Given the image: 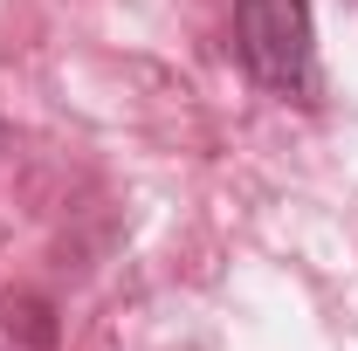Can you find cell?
Instances as JSON below:
<instances>
[{"instance_id":"6da1fadb","label":"cell","mask_w":358,"mask_h":351,"mask_svg":"<svg viewBox=\"0 0 358 351\" xmlns=\"http://www.w3.org/2000/svg\"><path fill=\"white\" fill-rule=\"evenodd\" d=\"M234 55L248 62V76L282 96H310L317 89V28L310 0H241L234 7Z\"/></svg>"},{"instance_id":"7a4b0ae2","label":"cell","mask_w":358,"mask_h":351,"mask_svg":"<svg viewBox=\"0 0 358 351\" xmlns=\"http://www.w3.org/2000/svg\"><path fill=\"white\" fill-rule=\"evenodd\" d=\"M0 138H7V131H0Z\"/></svg>"}]
</instances>
